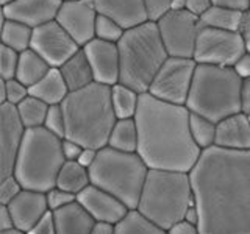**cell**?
Segmentation results:
<instances>
[{
	"mask_svg": "<svg viewBox=\"0 0 250 234\" xmlns=\"http://www.w3.org/2000/svg\"><path fill=\"white\" fill-rule=\"evenodd\" d=\"M189 176L200 234H250V150L209 147Z\"/></svg>",
	"mask_w": 250,
	"mask_h": 234,
	"instance_id": "6da1fadb",
	"label": "cell"
},
{
	"mask_svg": "<svg viewBox=\"0 0 250 234\" xmlns=\"http://www.w3.org/2000/svg\"><path fill=\"white\" fill-rule=\"evenodd\" d=\"M191 111L186 105L169 103L141 94L135 116L138 127V155L148 169L189 172L202 150L191 135Z\"/></svg>",
	"mask_w": 250,
	"mask_h": 234,
	"instance_id": "7a4b0ae2",
	"label": "cell"
},
{
	"mask_svg": "<svg viewBox=\"0 0 250 234\" xmlns=\"http://www.w3.org/2000/svg\"><path fill=\"white\" fill-rule=\"evenodd\" d=\"M66 117V137L83 147L104 148L117 122L111 86L94 81L86 88L69 92L61 103Z\"/></svg>",
	"mask_w": 250,
	"mask_h": 234,
	"instance_id": "3957f363",
	"label": "cell"
},
{
	"mask_svg": "<svg viewBox=\"0 0 250 234\" xmlns=\"http://www.w3.org/2000/svg\"><path fill=\"white\" fill-rule=\"evenodd\" d=\"M117 47L121 58L119 83L139 94L148 92L155 75L169 58L156 22L148 19L125 30Z\"/></svg>",
	"mask_w": 250,
	"mask_h": 234,
	"instance_id": "277c9868",
	"label": "cell"
},
{
	"mask_svg": "<svg viewBox=\"0 0 250 234\" xmlns=\"http://www.w3.org/2000/svg\"><path fill=\"white\" fill-rule=\"evenodd\" d=\"M194 200L191 176L188 172L150 169L141 192L138 211L163 230L183 220Z\"/></svg>",
	"mask_w": 250,
	"mask_h": 234,
	"instance_id": "5b68a950",
	"label": "cell"
},
{
	"mask_svg": "<svg viewBox=\"0 0 250 234\" xmlns=\"http://www.w3.org/2000/svg\"><path fill=\"white\" fill-rule=\"evenodd\" d=\"M241 88L242 78L233 67L197 62L186 108L217 123L225 117L242 113Z\"/></svg>",
	"mask_w": 250,
	"mask_h": 234,
	"instance_id": "8992f818",
	"label": "cell"
},
{
	"mask_svg": "<svg viewBox=\"0 0 250 234\" xmlns=\"http://www.w3.org/2000/svg\"><path fill=\"white\" fill-rule=\"evenodd\" d=\"M64 162L61 137L45 127L28 128L13 175L19 179L23 189L49 192L57 186V178Z\"/></svg>",
	"mask_w": 250,
	"mask_h": 234,
	"instance_id": "52a82bcc",
	"label": "cell"
},
{
	"mask_svg": "<svg viewBox=\"0 0 250 234\" xmlns=\"http://www.w3.org/2000/svg\"><path fill=\"white\" fill-rule=\"evenodd\" d=\"M148 170L136 152H121L106 145L99 150L89 176L91 184L114 195L131 211L138 208Z\"/></svg>",
	"mask_w": 250,
	"mask_h": 234,
	"instance_id": "ba28073f",
	"label": "cell"
},
{
	"mask_svg": "<svg viewBox=\"0 0 250 234\" xmlns=\"http://www.w3.org/2000/svg\"><path fill=\"white\" fill-rule=\"evenodd\" d=\"M246 52L247 47L241 31L202 25L195 44L194 59L199 64L233 67Z\"/></svg>",
	"mask_w": 250,
	"mask_h": 234,
	"instance_id": "9c48e42d",
	"label": "cell"
},
{
	"mask_svg": "<svg viewBox=\"0 0 250 234\" xmlns=\"http://www.w3.org/2000/svg\"><path fill=\"white\" fill-rule=\"evenodd\" d=\"M155 22L169 57L194 58L195 44L202 27L200 18L188 10H169Z\"/></svg>",
	"mask_w": 250,
	"mask_h": 234,
	"instance_id": "30bf717a",
	"label": "cell"
},
{
	"mask_svg": "<svg viewBox=\"0 0 250 234\" xmlns=\"http://www.w3.org/2000/svg\"><path fill=\"white\" fill-rule=\"evenodd\" d=\"M197 61L194 58L169 57L148 88L153 97L175 105H186Z\"/></svg>",
	"mask_w": 250,
	"mask_h": 234,
	"instance_id": "8fae6325",
	"label": "cell"
},
{
	"mask_svg": "<svg viewBox=\"0 0 250 234\" xmlns=\"http://www.w3.org/2000/svg\"><path fill=\"white\" fill-rule=\"evenodd\" d=\"M30 49L41 55L52 67H61L82 47L55 19L33 28Z\"/></svg>",
	"mask_w": 250,
	"mask_h": 234,
	"instance_id": "7c38bea8",
	"label": "cell"
},
{
	"mask_svg": "<svg viewBox=\"0 0 250 234\" xmlns=\"http://www.w3.org/2000/svg\"><path fill=\"white\" fill-rule=\"evenodd\" d=\"M97 16L99 11L92 0H62L57 22L78 45L84 47L96 38Z\"/></svg>",
	"mask_w": 250,
	"mask_h": 234,
	"instance_id": "4fadbf2b",
	"label": "cell"
},
{
	"mask_svg": "<svg viewBox=\"0 0 250 234\" xmlns=\"http://www.w3.org/2000/svg\"><path fill=\"white\" fill-rule=\"evenodd\" d=\"M25 133L18 108L11 103L0 105V179L13 175Z\"/></svg>",
	"mask_w": 250,
	"mask_h": 234,
	"instance_id": "5bb4252c",
	"label": "cell"
},
{
	"mask_svg": "<svg viewBox=\"0 0 250 234\" xmlns=\"http://www.w3.org/2000/svg\"><path fill=\"white\" fill-rule=\"evenodd\" d=\"M88 57V61L92 67L94 80L102 84L114 86L119 83L121 78V58L119 47L116 42L102 41L94 38L91 42L82 47Z\"/></svg>",
	"mask_w": 250,
	"mask_h": 234,
	"instance_id": "9a60e30c",
	"label": "cell"
},
{
	"mask_svg": "<svg viewBox=\"0 0 250 234\" xmlns=\"http://www.w3.org/2000/svg\"><path fill=\"white\" fill-rule=\"evenodd\" d=\"M77 201L88 211L96 222H109L117 225L130 211L119 198L94 184H89L78 194Z\"/></svg>",
	"mask_w": 250,
	"mask_h": 234,
	"instance_id": "2e32d148",
	"label": "cell"
},
{
	"mask_svg": "<svg viewBox=\"0 0 250 234\" xmlns=\"http://www.w3.org/2000/svg\"><path fill=\"white\" fill-rule=\"evenodd\" d=\"M62 0H13L2 5V18L14 19L36 28L55 20Z\"/></svg>",
	"mask_w": 250,
	"mask_h": 234,
	"instance_id": "e0dca14e",
	"label": "cell"
},
{
	"mask_svg": "<svg viewBox=\"0 0 250 234\" xmlns=\"http://www.w3.org/2000/svg\"><path fill=\"white\" fill-rule=\"evenodd\" d=\"M6 206L13 215L14 226L25 233H28L50 211L45 192L31 189H23Z\"/></svg>",
	"mask_w": 250,
	"mask_h": 234,
	"instance_id": "ac0fdd59",
	"label": "cell"
},
{
	"mask_svg": "<svg viewBox=\"0 0 250 234\" xmlns=\"http://www.w3.org/2000/svg\"><path fill=\"white\" fill-rule=\"evenodd\" d=\"M99 14L108 16L128 30L148 20L144 0H92Z\"/></svg>",
	"mask_w": 250,
	"mask_h": 234,
	"instance_id": "d6986e66",
	"label": "cell"
},
{
	"mask_svg": "<svg viewBox=\"0 0 250 234\" xmlns=\"http://www.w3.org/2000/svg\"><path fill=\"white\" fill-rule=\"evenodd\" d=\"M216 145L231 150H250V117L236 113L217 122Z\"/></svg>",
	"mask_w": 250,
	"mask_h": 234,
	"instance_id": "ffe728a7",
	"label": "cell"
},
{
	"mask_svg": "<svg viewBox=\"0 0 250 234\" xmlns=\"http://www.w3.org/2000/svg\"><path fill=\"white\" fill-rule=\"evenodd\" d=\"M57 234H91L96 220L77 200L64 208L52 211Z\"/></svg>",
	"mask_w": 250,
	"mask_h": 234,
	"instance_id": "44dd1931",
	"label": "cell"
},
{
	"mask_svg": "<svg viewBox=\"0 0 250 234\" xmlns=\"http://www.w3.org/2000/svg\"><path fill=\"white\" fill-rule=\"evenodd\" d=\"M69 88L58 67H52L41 80L30 86V96H35L47 105H61L69 96Z\"/></svg>",
	"mask_w": 250,
	"mask_h": 234,
	"instance_id": "7402d4cb",
	"label": "cell"
},
{
	"mask_svg": "<svg viewBox=\"0 0 250 234\" xmlns=\"http://www.w3.org/2000/svg\"><path fill=\"white\" fill-rule=\"evenodd\" d=\"M58 69L61 70V75L64 78V81H66L70 92L86 88V86H89L91 83L96 81L94 80L92 67L89 64L86 53L83 52V49L74 53L72 57Z\"/></svg>",
	"mask_w": 250,
	"mask_h": 234,
	"instance_id": "603a6c76",
	"label": "cell"
},
{
	"mask_svg": "<svg viewBox=\"0 0 250 234\" xmlns=\"http://www.w3.org/2000/svg\"><path fill=\"white\" fill-rule=\"evenodd\" d=\"M50 69L52 66L41 55L36 53L33 49H28L21 52L19 55V66H18L16 78L30 88V86H33L35 83L41 80Z\"/></svg>",
	"mask_w": 250,
	"mask_h": 234,
	"instance_id": "cb8c5ba5",
	"label": "cell"
},
{
	"mask_svg": "<svg viewBox=\"0 0 250 234\" xmlns=\"http://www.w3.org/2000/svg\"><path fill=\"white\" fill-rule=\"evenodd\" d=\"M31 38H33V28L30 25L14 19L2 18V28H0L2 45H6L21 53L31 47Z\"/></svg>",
	"mask_w": 250,
	"mask_h": 234,
	"instance_id": "d4e9b609",
	"label": "cell"
},
{
	"mask_svg": "<svg viewBox=\"0 0 250 234\" xmlns=\"http://www.w3.org/2000/svg\"><path fill=\"white\" fill-rule=\"evenodd\" d=\"M91 184L89 169L82 166L78 161H66L57 178V187L78 195Z\"/></svg>",
	"mask_w": 250,
	"mask_h": 234,
	"instance_id": "484cf974",
	"label": "cell"
},
{
	"mask_svg": "<svg viewBox=\"0 0 250 234\" xmlns=\"http://www.w3.org/2000/svg\"><path fill=\"white\" fill-rule=\"evenodd\" d=\"M242 18H244V11L233 10V8H227V6L213 5L200 18V22H202V25L219 28V30L239 31Z\"/></svg>",
	"mask_w": 250,
	"mask_h": 234,
	"instance_id": "4316f807",
	"label": "cell"
},
{
	"mask_svg": "<svg viewBox=\"0 0 250 234\" xmlns=\"http://www.w3.org/2000/svg\"><path fill=\"white\" fill-rule=\"evenodd\" d=\"M108 145L121 152H138V127L135 119H117Z\"/></svg>",
	"mask_w": 250,
	"mask_h": 234,
	"instance_id": "83f0119b",
	"label": "cell"
},
{
	"mask_svg": "<svg viewBox=\"0 0 250 234\" xmlns=\"http://www.w3.org/2000/svg\"><path fill=\"white\" fill-rule=\"evenodd\" d=\"M111 97L117 119H135L141 97L138 91L122 83H116L111 86Z\"/></svg>",
	"mask_w": 250,
	"mask_h": 234,
	"instance_id": "f1b7e54d",
	"label": "cell"
},
{
	"mask_svg": "<svg viewBox=\"0 0 250 234\" xmlns=\"http://www.w3.org/2000/svg\"><path fill=\"white\" fill-rule=\"evenodd\" d=\"M114 234H167V231L146 218L138 209H131L116 225Z\"/></svg>",
	"mask_w": 250,
	"mask_h": 234,
	"instance_id": "f546056e",
	"label": "cell"
},
{
	"mask_svg": "<svg viewBox=\"0 0 250 234\" xmlns=\"http://www.w3.org/2000/svg\"><path fill=\"white\" fill-rule=\"evenodd\" d=\"M16 108H18V113H19L22 123L25 125V128L28 130V128L44 127L45 116H47V111H49L50 105H47L45 101L39 100L35 96H28Z\"/></svg>",
	"mask_w": 250,
	"mask_h": 234,
	"instance_id": "4dcf8cb0",
	"label": "cell"
},
{
	"mask_svg": "<svg viewBox=\"0 0 250 234\" xmlns=\"http://www.w3.org/2000/svg\"><path fill=\"white\" fill-rule=\"evenodd\" d=\"M189 127H191V135L194 142L199 145L200 150H207V148L216 145V130H217L216 122H213L205 116L191 113Z\"/></svg>",
	"mask_w": 250,
	"mask_h": 234,
	"instance_id": "1f68e13d",
	"label": "cell"
},
{
	"mask_svg": "<svg viewBox=\"0 0 250 234\" xmlns=\"http://www.w3.org/2000/svg\"><path fill=\"white\" fill-rule=\"evenodd\" d=\"M28 96L30 88L19 81L18 78H13V80H2L0 78V105L11 103L18 106Z\"/></svg>",
	"mask_w": 250,
	"mask_h": 234,
	"instance_id": "d6a6232c",
	"label": "cell"
},
{
	"mask_svg": "<svg viewBox=\"0 0 250 234\" xmlns=\"http://www.w3.org/2000/svg\"><path fill=\"white\" fill-rule=\"evenodd\" d=\"M124 33H125V28L117 20H114L113 18H108V16H104V14L97 16L96 38L102 39V41L117 44L121 41V38L124 36Z\"/></svg>",
	"mask_w": 250,
	"mask_h": 234,
	"instance_id": "836d02e7",
	"label": "cell"
},
{
	"mask_svg": "<svg viewBox=\"0 0 250 234\" xmlns=\"http://www.w3.org/2000/svg\"><path fill=\"white\" fill-rule=\"evenodd\" d=\"M19 52H16L6 45H0V78L2 80H13L18 74Z\"/></svg>",
	"mask_w": 250,
	"mask_h": 234,
	"instance_id": "e575fe53",
	"label": "cell"
},
{
	"mask_svg": "<svg viewBox=\"0 0 250 234\" xmlns=\"http://www.w3.org/2000/svg\"><path fill=\"white\" fill-rule=\"evenodd\" d=\"M44 127L58 137H66V117L61 105H52L45 116Z\"/></svg>",
	"mask_w": 250,
	"mask_h": 234,
	"instance_id": "d590c367",
	"label": "cell"
},
{
	"mask_svg": "<svg viewBox=\"0 0 250 234\" xmlns=\"http://www.w3.org/2000/svg\"><path fill=\"white\" fill-rule=\"evenodd\" d=\"M22 191H23V187L14 175L2 178V181H0V203H2V205H8V203H11Z\"/></svg>",
	"mask_w": 250,
	"mask_h": 234,
	"instance_id": "8d00e7d4",
	"label": "cell"
},
{
	"mask_svg": "<svg viewBox=\"0 0 250 234\" xmlns=\"http://www.w3.org/2000/svg\"><path fill=\"white\" fill-rule=\"evenodd\" d=\"M47 195V205H49L50 211H57L60 208H64L69 203H72L77 200V195L70 194L67 191H62L60 187H52L49 192H45Z\"/></svg>",
	"mask_w": 250,
	"mask_h": 234,
	"instance_id": "74e56055",
	"label": "cell"
},
{
	"mask_svg": "<svg viewBox=\"0 0 250 234\" xmlns=\"http://www.w3.org/2000/svg\"><path fill=\"white\" fill-rule=\"evenodd\" d=\"M27 234H57V225H55V217L52 211H49Z\"/></svg>",
	"mask_w": 250,
	"mask_h": 234,
	"instance_id": "f35d334b",
	"label": "cell"
},
{
	"mask_svg": "<svg viewBox=\"0 0 250 234\" xmlns=\"http://www.w3.org/2000/svg\"><path fill=\"white\" fill-rule=\"evenodd\" d=\"M144 2L150 20H158L164 13L170 10V0H144Z\"/></svg>",
	"mask_w": 250,
	"mask_h": 234,
	"instance_id": "ab89813d",
	"label": "cell"
},
{
	"mask_svg": "<svg viewBox=\"0 0 250 234\" xmlns=\"http://www.w3.org/2000/svg\"><path fill=\"white\" fill-rule=\"evenodd\" d=\"M83 148L84 147L82 144L75 142L72 139H67V137L62 139V155H64L66 161H77Z\"/></svg>",
	"mask_w": 250,
	"mask_h": 234,
	"instance_id": "60d3db41",
	"label": "cell"
},
{
	"mask_svg": "<svg viewBox=\"0 0 250 234\" xmlns=\"http://www.w3.org/2000/svg\"><path fill=\"white\" fill-rule=\"evenodd\" d=\"M211 6H213V0H188L186 10L197 18H202Z\"/></svg>",
	"mask_w": 250,
	"mask_h": 234,
	"instance_id": "b9f144b4",
	"label": "cell"
},
{
	"mask_svg": "<svg viewBox=\"0 0 250 234\" xmlns=\"http://www.w3.org/2000/svg\"><path fill=\"white\" fill-rule=\"evenodd\" d=\"M167 234H200V230L197 225H194L188 220H180L174 226L167 230Z\"/></svg>",
	"mask_w": 250,
	"mask_h": 234,
	"instance_id": "7bdbcfd3",
	"label": "cell"
},
{
	"mask_svg": "<svg viewBox=\"0 0 250 234\" xmlns=\"http://www.w3.org/2000/svg\"><path fill=\"white\" fill-rule=\"evenodd\" d=\"M236 70V74L244 80V78H250V52H246L242 57L238 59L236 64L233 66Z\"/></svg>",
	"mask_w": 250,
	"mask_h": 234,
	"instance_id": "ee69618b",
	"label": "cell"
},
{
	"mask_svg": "<svg viewBox=\"0 0 250 234\" xmlns=\"http://www.w3.org/2000/svg\"><path fill=\"white\" fill-rule=\"evenodd\" d=\"M97 155H99V150L97 148H91V147H84L83 150H82V153H80V156H78V162L82 164V166H84V167H91L94 162H96V159H97Z\"/></svg>",
	"mask_w": 250,
	"mask_h": 234,
	"instance_id": "f6af8a7d",
	"label": "cell"
},
{
	"mask_svg": "<svg viewBox=\"0 0 250 234\" xmlns=\"http://www.w3.org/2000/svg\"><path fill=\"white\" fill-rule=\"evenodd\" d=\"M241 111L250 114V78L242 80L241 88Z\"/></svg>",
	"mask_w": 250,
	"mask_h": 234,
	"instance_id": "bcb514c9",
	"label": "cell"
},
{
	"mask_svg": "<svg viewBox=\"0 0 250 234\" xmlns=\"http://www.w3.org/2000/svg\"><path fill=\"white\" fill-rule=\"evenodd\" d=\"M213 5L233 8V10L247 11L250 8V0H213Z\"/></svg>",
	"mask_w": 250,
	"mask_h": 234,
	"instance_id": "7dc6e473",
	"label": "cell"
},
{
	"mask_svg": "<svg viewBox=\"0 0 250 234\" xmlns=\"http://www.w3.org/2000/svg\"><path fill=\"white\" fill-rule=\"evenodd\" d=\"M14 228V220H13V215L10 213L6 205L0 206V231L3 230H10Z\"/></svg>",
	"mask_w": 250,
	"mask_h": 234,
	"instance_id": "c3c4849f",
	"label": "cell"
},
{
	"mask_svg": "<svg viewBox=\"0 0 250 234\" xmlns=\"http://www.w3.org/2000/svg\"><path fill=\"white\" fill-rule=\"evenodd\" d=\"M239 31H241V35L246 41L247 52H250V8L247 11H244V18H242V23H241Z\"/></svg>",
	"mask_w": 250,
	"mask_h": 234,
	"instance_id": "681fc988",
	"label": "cell"
},
{
	"mask_svg": "<svg viewBox=\"0 0 250 234\" xmlns=\"http://www.w3.org/2000/svg\"><path fill=\"white\" fill-rule=\"evenodd\" d=\"M116 225L109 222H96L91 230V234H114Z\"/></svg>",
	"mask_w": 250,
	"mask_h": 234,
	"instance_id": "f907efd6",
	"label": "cell"
},
{
	"mask_svg": "<svg viewBox=\"0 0 250 234\" xmlns=\"http://www.w3.org/2000/svg\"><path fill=\"white\" fill-rule=\"evenodd\" d=\"M185 220H188V222H191V223L199 226V209H197V206H195V203H192V205L188 208Z\"/></svg>",
	"mask_w": 250,
	"mask_h": 234,
	"instance_id": "816d5d0a",
	"label": "cell"
},
{
	"mask_svg": "<svg viewBox=\"0 0 250 234\" xmlns=\"http://www.w3.org/2000/svg\"><path fill=\"white\" fill-rule=\"evenodd\" d=\"M188 0H170V10H186Z\"/></svg>",
	"mask_w": 250,
	"mask_h": 234,
	"instance_id": "f5cc1de1",
	"label": "cell"
},
{
	"mask_svg": "<svg viewBox=\"0 0 250 234\" xmlns=\"http://www.w3.org/2000/svg\"><path fill=\"white\" fill-rule=\"evenodd\" d=\"M0 234H27L25 231H22L19 228H10V230H3V231H0Z\"/></svg>",
	"mask_w": 250,
	"mask_h": 234,
	"instance_id": "db71d44e",
	"label": "cell"
},
{
	"mask_svg": "<svg viewBox=\"0 0 250 234\" xmlns=\"http://www.w3.org/2000/svg\"><path fill=\"white\" fill-rule=\"evenodd\" d=\"M10 2H13V0H0V3H2V5H6V3H10Z\"/></svg>",
	"mask_w": 250,
	"mask_h": 234,
	"instance_id": "11a10c76",
	"label": "cell"
},
{
	"mask_svg": "<svg viewBox=\"0 0 250 234\" xmlns=\"http://www.w3.org/2000/svg\"><path fill=\"white\" fill-rule=\"evenodd\" d=\"M249 117H250V114H249Z\"/></svg>",
	"mask_w": 250,
	"mask_h": 234,
	"instance_id": "9f6ffc18",
	"label": "cell"
}]
</instances>
